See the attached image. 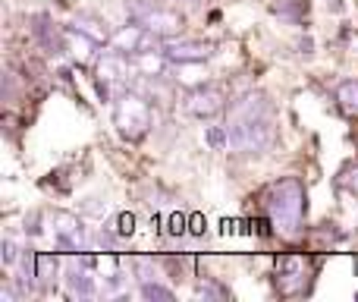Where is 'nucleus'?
Instances as JSON below:
<instances>
[{"label": "nucleus", "instance_id": "nucleus-1", "mask_svg": "<svg viewBox=\"0 0 358 302\" xmlns=\"http://www.w3.org/2000/svg\"><path fill=\"white\" fill-rule=\"evenodd\" d=\"M229 149L239 154H264L277 139L273 107L264 95H245L229 111Z\"/></svg>", "mask_w": 358, "mask_h": 302}, {"label": "nucleus", "instance_id": "nucleus-2", "mask_svg": "<svg viewBox=\"0 0 358 302\" xmlns=\"http://www.w3.org/2000/svg\"><path fill=\"white\" fill-rule=\"evenodd\" d=\"M267 211L280 233H296L305 211V189L299 179H280L267 192Z\"/></svg>", "mask_w": 358, "mask_h": 302}, {"label": "nucleus", "instance_id": "nucleus-3", "mask_svg": "<svg viewBox=\"0 0 358 302\" xmlns=\"http://www.w3.org/2000/svg\"><path fill=\"white\" fill-rule=\"evenodd\" d=\"M113 123L120 126L126 139H142L151 126V107L138 95H120L117 107H113Z\"/></svg>", "mask_w": 358, "mask_h": 302}, {"label": "nucleus", "instance_id": "nucleus-4", "mask_svg": "<svg viewBox=\"0 0 358 302\" xmlns=\"http://www.w3.org/2000/svg\"><path fill=\"white\" fill-rule=\"evenodd\" d=\"M126 10L132 13V19H136L138 25H145L148 32H155V35H161V38L176 35V32L182 29V19H179L176 13H170V10H161V6L138 4V0H126Z\"/></svg>", "mask_w": 358, "mask_h": 302}, {"label": "nucleus", "instance_id": "nucleus-5", "mask_svg": "<svg viewBox=\"0 0 358 302\" xmlns=\"http://www.w3.org/2000/svg\"><path fill=\"white\" fill-rule=\"evenodd\" d=\"M98 92L101 98H110V82L113 85H123L126 76H129V60H126V54H107L104 60L98 63Z\"/></svg>", "mask_w": 358, "mask_h": 302}, {"label": "nucleus", "instance_id": "nucleus-6", "mask_svg": "<svg viewBox=\"0 0 358 302\" xmlns=\"http://www.w3.org/2000/svg\"><path fill=\"white\" fill-rule=\"evenodd\" d=\"M185 111L189 114H195V117H214V114H220L223 111V92L220 88H195V92L185 98Z\"/></svg>", "mask_w": 358, "mask_h": 302}, {"label": "nucleus", "instance_id": "nucleus-7", "mask_svg": "<svg viewBox=\"0 0 358 302\" xmlns=\"http://www.w3.org/2000/svg\"><path fill=\"white\" fill-rule=\"evenodd\" d=\"M164 54H167V60H176V63H201L208 60L210 48L201 41H167Z\"/></svg>", "mask_w": 358, "mask_h": 302}, {"label": "nucleus", "instance_id": "nucleus-8", "mask_svg": "<svg viewBox=\"0 0 358 302\" xmlns=\"http://www.w3.org/2000/svg\"><path fill=\"white\" fill-rule=\"evenodd\" d=\"M31 32H35V38L50 50V54H60V50H63V41L57 38V32H54V25L48 22V16H35V25H31Z\"/></svg>", "mask_w": 358, "mask_h": 302}, {"label": "nucleus", "instance_id": "nucleus-9", "mask_svg": "<svg viewBox=\"0 0 358 302\" xmlns=\"http://www.w3.org/2000/svg\"><path fill=\"white\" fill-rule=\"evenodd\" d=\"M66 287H69L73 296H82V299H88L94 293V280L88 277V271H82V268H69L66 271Z\"/></svg>", "mask_w": 358, "mask_h": 302}, {"label": "nucleus", "instance_id": "nucleus-10", "mask_svg": "<svg viewBox=\"0 0 358 302\" xmlns=\"http://www.w3.org/2000/svg\"><path fill=\"white\" fill-rule=\"evenodd\" d=\"M336 101H340L346 111H352L358 114V79H349V82H343L340 88H336Z\"/></svg>", "mask_w": 358, "mask_h": 302}, {"label": "nucleus", "instance_id": "nucleus-11", "mask_svg": "<svg viewBox=\"0 0 358 302\" xmlns=\"http://www.w3.org/2000/svg\"><path fill=\"white\" fill-rule=\"evenodd\" d=\"M54 274H57V259L54 255L35 252V277L38 280H54Z\"/></svg>", "mask_w": 358, "mask_h": 302}, {"label": "nucleus", "instance_id": "nucleus-12", "mask_svg": "<svg viewBox=\"0 0 358 302\" xmlns=\"http://www.w3.org/2000/svg\"><path fill=\"white\" fill-rule=\"evenodd\" d=\"M98 19H92V16H79V19H76V29H79V32H85V35L88 38H94V41H104V38H107V29H98Z\"/></svg>", "mask_w": 358, "mask_h": 302}, {"label": "nucleus", "instance_id": "nucleus-13", "mask_svg": "<svg viewBox=\"0 0 358 302\" xmlns=\"http://www.w3.org/2000/svg\"><path fill=\"white\" fill-rule=\"evenodd\" d=\"M142 296L145 299H164V302H170V299H173V290H167V287H161V284H151V280H145V284H142Z\"/></svg>", "mask_w": 358, "mask_h": 302}, {"label": "nucleus", "instance_id": "nucleus-14", "mask_svg": "<svg viewBox=\"0 0 358 302\" xmlns=\"http://www.w3.org/2000/svg\"><path fill=\"white\" fill-rule=\"evenodd\" d=\"M208 145L214 151H220L223 145H229V132L223 126H208Z\"/></svg>", "mask_w": 358, "mask_h": 302}, {"label": "nucleus", "instance_id": "nucleus-15", "mask_svg": "<svg viewBox=\"0 0 358 302\" xmlns=\"http://www.w3.org/2000/svg\"><path fill=\"white\" fill-rule=\"evenodd\" d=\"M198 296H204V299H227V290H223V287H217V284H201V287H198Z\"/></svg>", "mask_w": 358, "mask_h": 302}, {"label": "nucleus", "instance_id": "nucleus-16", "mask_svg": "<svg viewBox=\"0 0 358 302\" xmlns=\"http://www.w3.org/2000/svg\"><path fill=\"white\" fill-rule=\"evenodd\" d=\"M132 230H136V217H132V214H120L117 217V233L120 236H129Z\"/></svg>", "mask_w": 358, "mask_h": 302}, {"label": "nucleus", "instance_id": "nucleus-17", "mask_svg": "<svg viewBox=\"0 0 358 302\" xmlns=\"http://www.w3.org/2000/svg\"><path fill=\"white\" fill-rule=\"evenodd\" d=\"M170 233H173V236L185 233V217H182V214H173V217H170Z\"/></svg>", "mask_w": 358, "mask_h": 302}, {"label": "nucleus", "instance_id": "nucleus-18", "mask_svg": "<svg viewBox=\"0 0 358 302\" xmlns=\"http://www.w3.org/2000/svg\"><path fill=\"white\" fill-rule=\"evenodd\" d=\"M3 261H6V265H13V261H16V246H13L10 240H3Z\"/></svg>", "mask_w": 358, "mask_h": 302}, {"label": "nucleus", "instance_id": "nucleus-19", "mask_svg": "<svg viewBox=\"0 0 358 302\" xmlns=\"http://www.w3.org/2000/svg\"><path fill=\"white\" fill-rule=\"evenodd\" d=\"M201 217H192V233H201Z\"/></svg>", "mask_w": 358, "mask_h": 302}]
</instances>
